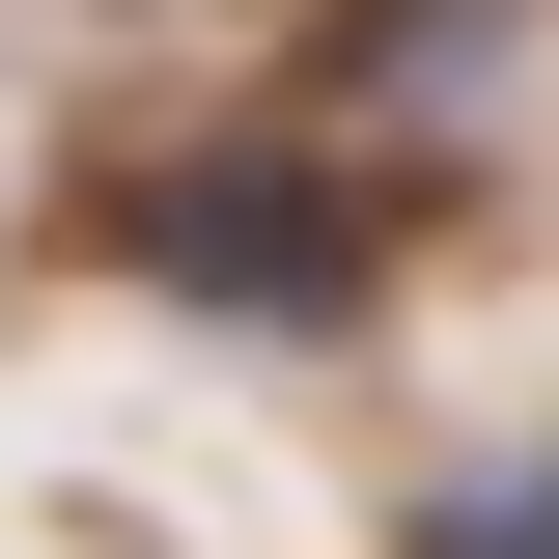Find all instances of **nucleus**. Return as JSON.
<instances>
[{
  "instance_id": "nucleus-1",
  "label": "nucleus",
  "mask_w": 559,
  "mask_h": 559,
  "mask_svg": "<svg viewBox=\"0 0 559 559\" xmlns=\"http://www.w3.org/2000/svg\"><path fill=\"white\" fill-rule=\"evenodd\" d=\"M112 252L168 280V308H224V336H364V197H336V140H168L112 197Z\"/></svg>"
},
{
  "instance_id": "nucleus-2",
  "label": "nucleus",
  "mask_w": 559,
  "mask_h": 559,
  "mask_svg": "<svg viewBox=\"0 0 559 559\" xmlns=\"http://www.w3.org/2000/svg\"><path fill=\"white\" fill-rule=\"evenodd\" d=\"M419 559H559V448H503V476H448V503H419Z\"/></svg>"
}]
</instances>
